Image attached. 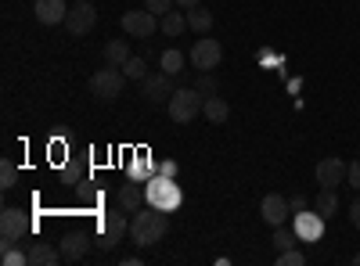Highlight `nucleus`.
<instances>
[{
	"instance_id": "f257e3e1",
	"label": "nucleus",
	"mask_w": 360,
	"mask_h": 266,
	"mask_svg": "<svg viewBox=\"0 0 360 266\" xmlns=\"http://www.w3.org/2000/svg\"><path fill=\"white\" fill-rule=\"evenodd\" d=\"M166 230H169V213L155 209V205H144V209H137L130 216V241L137 248H152L166 238Z\"/></svg>"
},
{
	"instance_id": "f03ea898",
	"label": "nucleus",
	"mask_w": 360,
	"mask_h": 266,
	"mask_svg": "<svg viewBox=\"0 0 360 266\" xmlns=\"http://www.w3.org/2000/svg\"><path fill=\"white\" fill-rule=\"evenodd\" d=\"M90 98L94 101H101V105H112V101H119L123 98V86H127V72L123 69H115V65H108V69H98L94 76H90Z\"/></svg>"
},
{
	"instance_id": "7ed1b4c3",
	"label": "nucleus",
	"mask_w": 360,
	"mask_h": 266,
	"mask_svg": "<svg viewBox=\"0 0 360 266\" xmlns=\"http://www.w3.org/2000/svg\"><path fill=\"white\" fill-rule=\"evenodd\" d=\"M29 234H33V216H29L25 209L8 205V209L0 213V248L22 245V238H29Z\"/></svg>"
},
{
	"instance_id": "20e7f679",
	"label": "nucleus",
	"mask_w": 360,
	"mask_h": 266,
	"mask_svg": "<svg viewBox=\"0 0 360 266\" xmlns=\"http://www.w3.org/2000/svg\"><path fill=\"white\" fill-rule=\"evenodd\" d=\"M202 105H205V98L195 86H180V91H173V98L166 101V112H169L173 123H195V115H202Z\"/></svg>"
},
{
	"instance_id": "39448f33",
	"label": "nucleus",
	"mask_w": 360,
	"mask_h": 266,
	"mask_svg": "<svg viewBox=\"0 0 360 266\" xmlns=\"http://www.w3.org/2000/svg\"><path fill=\"white\" fill-rule=\"evenodd\" d=\"M144 191H148V205H155V209H162V213H173L180 201H184V191L176 187V180H169V176H152V180L144 184Z\"/></svg>"
},
{
	"instance_id": "423d86ee",
	"label": "nucleus",
	"mask_w": 360,
	"mask_h": 266,
	"mask_svg": "<svg viewBox=\"0 0 360 266\" xmlns=\"http://www.w3.org/2000/svg\"><path fill=\"white\" fill-rule=\"evenodd\" d=\"M130 234V216H127V209L123 213H105L101 220H98V245L105 248V252H112L119 241H123Z\"/></svg>"
},
{
	"instance_id": "0eeeda50",
	"label": "nucleus",
	"mask_w": 360,
	"mask_h": 266,
	"mask_svg": "<svg viewBox=\"0 0 360 266\" xmlns=\"http://www.w3.org/2000/svg\"><path fill=\"white\" fill-rule=\"evenodd\" d=\"M119 25H123V33L127 36H137V40H148V36H155L159 33V15L152 11H127L123 18H119Z\"/></svg>"
},
{
	"instance_id": "6e6552de",
	"label": "nucleus",
	"mask_w": 360,
	"mask_h": 266,
	"mask_svg": "<svg viewBox=\"0 0 360 266\" xmlns=\"http://www.w3.org/2000/svg\"><path fill=\"white\" fill-rule=\"evenodd\" d=\"M188 62L198 69V72H213L220 62H224V47H220V40H195V47H191V54H188Z\"/></svg>"
},
{
	"instance_id": "1a4fd4ad",
	"label": "nucleus",
	"mask_w": 360,
	"mask_h": 266,
	"mask_svg": "<svg viewBox=\"0 0 360 266\" xmlns=\"http://www.w3.org/2000/svg\"><path fill=\"white\" fill-rule=\"evenodd\" d=\"M173 76H166V72H148L144 79H141V98L148 101V105H166L169 98H173Z\"/></svg>"
},
{
	"instance_id": "9d476101",
	"label": "nucleus",
	"mask_w": 360,
	"mask_h": 266,
	"mask_svg": "<svg viewBox=\"0 0 360 266\" xmlns=\"http://www.w3.org/2000/svg\"><path fill=\"white\" fill-rule=\"evenodd\" d=\"M94 25H98V8L90 4V0H76V4L69 8V15H65V29L72 36H86Z\"/></svg>"
},
{
	"instance_id": "9b49d317",
	"label": "nucleus",
	"mask_w": 360,
	"mask_h": 266,
	"mask_svg": "<svg viewBox=\"0 0 360 266\" xmlns=\"http://www.w3.org/2000/svg\"><path fill=\"white\" fill-rule=\"evenodd\" d=\"M295 234H299V241L303 245H314V241H321V234H324V216L314 209H307V213H295Z\"/></svg>"
},
{
	"instance_id": "f8f14e48",
	"label": "nucleus",
	"mask_w": 360,
	"mask_h": 266,
	"mask_svg": "<svg viewBox=\"0 0 360 266\" xmlns=\"http://www.w3.org/2000/svg\"><path fill=\"white\" fill-rule=\"evenodd\" d=\"M115 201H119V209H127L134 216L137 209H144V205H148V191H144L141 180H134V176H130V180L115 191Z\"/></svg>"
},
{
	"instance_id": "ddd939ff",
	"label": "nucleus",
	"mask_w": 360,
	"mask_h": 266,
	"mask_svg": "<svg viewBox=\"0 0 360 266\" xmlns=\"http://www.w3.org/2000/svg\"><path fill=\"white\" fill-rule=\"evenodd\" d=\"M346 162L342 159H321L317 162V169H314V176H317V184L321 187H339L342 180H346Z\"/></svg>"
},
{
	"instance_id": "4468645a",
	"label": "nucleus",
	"mask_w": 360,
	"mask_h": 266,
	"mask_svg": "<svg viewBox=\"0 0 360 266\" xmlns=\"http://www.w3.org/2000/svg\"><path fill=\"white\" fill-rule=\"evenodd\" d=\"M33 15H37L40 25H65L69 4H65V0H37V4H33Z\"/></svg>"
},
{
	"instance_id": "2eb2a0df",
	"label": "nucleus",
	"mask_w": 360,
	"mask_h": 266,
	"mask_svg": "<svg viewBox=\"0 0 360 266\" xmlns=\"http://www.w3.org/2000/svg\"><path fill=\"white\" fill-rule=\"evenodd\" d=\"M288 198L285 194H266L263 201H259V216L270 223V227H281L285 220H288Z\"/></svg>"
},
{
	"instance_id": "dca6fc26",
	"label": "nucleus",
	"mask_w": 360,
	"mask_h": 266,
	"mask_svg": "<svg viewBox=\"0 0 360 266\" xmlns=\"http://www.w3.org/2000/svg\"><path fill=\"white\" fill-rule=\"evenodd\" d=\"M58 248H62V259L65 262H79L86 255V248H90V238H86L83 230H72V234H65V238L58 241Z\"/></svg>"
},
{
	"instance_id": "f3484780",
	"label": "nucleus",
	"mask_w": 360,
	"mask_h": 266,
	"mask_svg": "<svg viewBox=\"0 0 360 266\" xmlns=\"http://www.w3.org/2000/svg\"><path fill=\"white\" fill-rule=\"evenodd\" d=\"M58 262H65L58 245H51V241H33L29 245V266H58Z\"/></svg>"
},
{
	"instance_id": "a211bd4d",
	"label": "nucleus",
	"mask_w": 360,
	"mask_h": 266,
	"mask_svg": "<svg viewBox=\"0 0 360 266\" xmlns=\"http://www.w3.org/2000/svg\"><path fill=\"white\" fill-rule=\"evenodd\" d=\"M86 180H90V162H86V159L76 155V159H69V162L62 166V184H65V187H83Z\"/></svg>"
},
{
	"instance_id": "6ab92c4d",
	"label": "nucleus",
	"mask_w": 360,
	"mask_h": 266,
	"mask_svg": "<svg viewBox=\"0 0 360 266\" xmlns=\"http://www.w3.org/2000/svg\"><path fill=\"white\" fill-rule=\"evenodd\" d=\"M202 115L213 126H224L227 123V115H231V105L220 98V94H213V98H205V105H202Z\"/></svg>"
},
{
	"instance_id": "aec40b11",
	"label": "nucleus",
	"mask_w": 360,
	"mask_h": 266,
	"mask_svg": "<svg viewBox=\"0 0 360 266\" xmlns=\"http://www.w3.org/2000/svg\"><path fill=\"white\" fill-rule=\"evenodd\" d=\"M134 58V51H130V44L127 40H108L105 44V62L108 65H115V69H123L127 62Z\"/></svg>"
},
{
	"instance_id": "412c9836",
	"label": "nucleus",
	"mask_w": 360,
	"mask_h": 266,
	"mask_svg": "<svg viewBox=\"0 0 360 266\" xmlns=\"http://www.w3.org/2000/svg\"><path fill=\"white\" fill-rule=\"evenodd\" d=\"M314 209H317L324 220H332V216L339 213V194H335V187H321V194L314 198Z\"/></svg>"
},
{
	"instance_id": "4be33fe9",
	"label": "nucleus",
	"mask_w": 360,
	"mask_h": 266,
	"mask_svg": "<svg viewBox=\"0 0 360 266\" xmlns=\"http://www.w3.org/2000/svg\"><path fill=\"white\" fill-rule=\"evenodd\" d=\"M213 22H217V18H213V11H205L202 4L188 11V29H191V33H198V36H205L209 29H213Z\"/></svg>"
},
{
	"instance_id": "5701e85b",
	"label": "nucleus",
	"mask_w": 360,
	"mask_h": 266,
	"mask_svg": "<svg viewBox=\"0 0 360 266\" xmlns=\"http://www.w3.org/2000/svg\"><path fill=\"white\" fill-rule=\"evenodd\" d=\"M159 29L166 36H180L188 29V11H166L162 18H159Z\"/></svg>"
},
{
	"instance_id": "b1692460",
	"label": "nucleus",
	"mask_w": 360,
	"mask_h": 266,
	"mask_svg": "<svg viewBox=\"0 0 360 266\" xmlns=\"http://www.w3.org/2000/svg\"><path fill=\"white\" fill-rule=\"evenodd\" d=\"M159 173V166L152 162V159H148L144 152H137V159L130 162V176H134V180H141V184H148V180H152V176Z\"/></svg>"
},
{
	"instance_id": "393cba45",
	"label": "nucleus",
	"mask_w": 360,
	"mask_h": 266,
	"mask_svg": "<svg viewBox=\"0 0 360 266\" xmlns=\"http://www.w3.org/2000/svg\"><path fill=\"white\" fill-rule=\"evenodd\" d=\"M184 62H188V58L180 54L176 47H169V51H162V54H159V65H162V72H166V76H180V72H184Z\"/></svg>"
},
{
	"instance_id": "a878e982",
	"label": "nucleus",
	"mask_w": 360,
	"mask_h": 266,
	"mask_svg": "<svg viewBox=\"0 0 360 266\" xmlns=\"http://www.w3.org/2000/svg\"><path fill=\"white\" fill-rule=\"evenodd\" d=\"M270 241H274V248L278 252H285V248H295V245H303V241H299V234H295V227H274V238H270Z\"/></svg>"
},
{
	"instance_id": "bb28decb",
	"label": "nucleus",
	"mask_w": 360,
	"mask_h": 266,
	"mask_svg": "<svg viewBox=\"0 0 360 266\" xmlns=\"http://www.w3.org/2000/svg\"><path fill=\"white\" fill-rule=\"evenodd\" d=\"M0 262H4V266H29V248H25V252H22L18 245L0 248Z\"/></svg>"
},
{
	"instance_id": "cd10ccee",
	"label": "nucleus",
	"mask_w": 360,
	"mask_h": 266,
	"mask_svg": "<svg viewBox=\"0 0 360 266\" xmlns=\"http://www.w3.org/2000/svg\"><path fill=\"white\" fill-rule=\"evenodd\" d=\"M0 187H4V191L18 187V166L11 159H0Z\"/></svg>"
},
{
	"instance_id": "c85d7f7f",
	"label": "nucleus",
	"mask_w": 360,
	"mask_h": 266,
	"mask_svg": "<svg viewBox=\"0 0 360 266\" xmlns=\"http://www.w3.org/2000/svg\"><path fill=\"white\" fill-rule=\"evenodd\" d=\"M195 91H198L202 98H213V94H220V83H217L213 72H202V76L195 79Z\"/></svg>"
},
{
	"instance_id": "c756f323",
	"label": "nucleus",
	"mask_w": 360,
	"mask_h": 266,
	"mask_svg": "<svg viewBox=\"0 0 360 266\" xmlns=\"http://www.w3.org/2000/svg\"><path fill=\"white\" fill-rule=\"evenodd\" d=\"M123 72H127V79H144V76H148V69H144V58H137V54H134L130 62L123 65Z\"/></svg>"
},
{
	"instance_id": "7c9ffc66",
	"label": "nucleus",
	"mask_w": 360,
	"mask_h": 266,
	"mask_svg": "<svg viewBox=\"0 0 360 266\" xmlns=\"http://www.w3.org/2000/svg\"><path fill=\"white\" fill-rule=\"evenodd\" d=\"M307 262V255L299 252V248H285V252H278V266H303Z\"/></svg>"
},
{
	"instance_id": "2f4dec72",
	"label": "nucleus",
	"mask_w": 360,
	"mask_h": 266,
	"mask_svg": "<svg viewBox=\"0 0 360 266\" xmlns=\"http://www.w3.org/2000/svg\"><path fill=\"white\" fill-rule=\"evenodd\" d=\"M144 8L152 11V15H159V18H162L166 11H173V0H144Z\"/></svg>"
},
{
	"instance_id": "473e14b6",
	"label": "nucleus",
	"mask_w": 360,
	"mask_h": 266,
	"mask_svg": "<svg viewBox=\"0 0 360 266\" xmlns=\"http://www.w3.org/2000/svg\"><path fill=\"white\" fill-rule=\"evenodd\" d=\"M346 184H349L353 191H360V159L349 162V169H346Z\"/></svg>"
},
{
	"instance_id": "72a5a7b5",
	"label": "nucleus",
	"mask_w": 360,
	"mask_h": 266,
	"mask_svg": "<svg viewBox=\"0 0 360 266\" xmlns=\"http://www.w3.org/2000/svg\"><path fill=\"white\" fill-rule=\"evenodd\" d=\"M288 209H292V216H295V213H307L310 201H307L303 194H292V198H288Z\"/></svg>"
},
{
	"instance_id": "f704fd0d",
	"label": "nucleus",
	"mask_w": 360,
	"mask_h": 266,
	"mask_svg": "<svg viewBox=\"0 0 360 266\" xmlns=\"http://www.w3.org/2000/svg\"><path fill=\"white\" fill-rule=\"evenodd\" d=\"M176 173H180V166H176L173 159H166V162H159V176H169V180H176Z\"/></svg>"
},
{
	"instance_id": "c9c22d12",
	"label": "nucleus",
	"mask_w": 360,
	"mask_h": 266,
	"mask_svg": "<svg viewBox=\"0 0 360 266\" xmlns=\"http://www.w3.org/2000/svg\"><path fill=\"white\" fill-rule=\"evenodd\" d=\"M349 223L360 230V191H356V198H353V205H349Z\"/></svg>"
},
{
	"instance_id": "e433bc0d",
	"label": "nucleus",
	"mask_w": 360,
	"mask_h": 266,
	"mask_svg": "<svg viewBox=\"0 0 360 266\" xmlns=\"http://www.w3.org/2000/svg\"><path fill=\"white\" fill-rule=\"evenodd\" d=\"M173 4H176V8H184V11H191V8L202 4V0H173Z\"/></svg>"
},
{
	"instance_id": "4c0bfd02",
	"label": "nucleus",
	"mask_w": 360,
	"mask_h": 266,
	"mask_svg": "<svg viewBox=\"0 0 360 266\" xmlns=\"http://www.w3.org/2000/svg\"><path fill=\"white\" fill-rule=\"evenodd\" d=\"M353 262H356V266H360V252H356V255H353Z\"/></svg>"
}]
</instances>
